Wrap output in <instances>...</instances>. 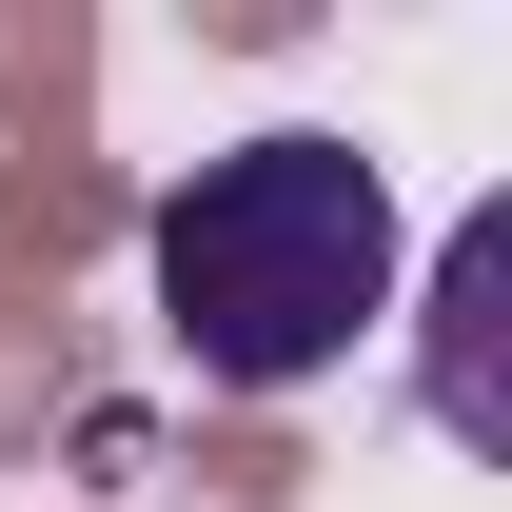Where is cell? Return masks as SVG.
Returning <instances> with one entry per match:
<instances>
[{
    "label": "cell",
    "mask_w": 512,
    "mask_h": 512,
    "mask_svg": "<svg viewBox=\"0 0 512 512\" xmlns=\"http://www.w3.org/2000/svg\"><path fill=\"white\" fill-rule=\"evenodd\" d=\"M493 276H512V217H453V256H434V434H453V453H493V434H512V414H493V375H473Z\"/></svg>",
    "instance_id": "cell-2"
},
{
    "label": "cell",
    "mask_w": 512,
    "mask_h": 512,
    "mask_svg": "<svg viewBox=\"0 0 512 512\" xmlns=\"http://www.w3.org/2000/svg\"><path fill=\"white\" fill-rule=\"evenodd\" d=\"M394 178L355 138L276 119V138H217L178 197H158V335H178L197 394H316L355 335L394 316Z\"/></svg>",
    "instance_id": "cell-1"
}]
</instances>
